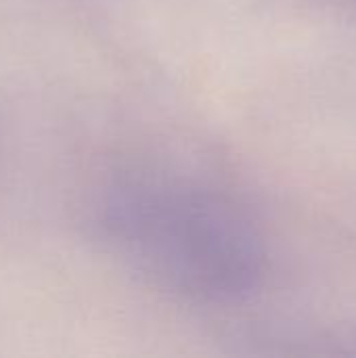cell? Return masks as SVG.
Here are the masks:
<instances>
[{"mask_svg": "<svg viewBox=\"0 0 356 358\" xmlns=\"http://www.w3.org/2000/svg\"><path fill=\"white\" fill-rule=\"evenodd\" d=\"M92 235L151 285L197 304H235L264 275L250 216L222 191L168 168H130L88 203Z\"/></svg>", "mask_w": 356, "mask_h": 358, "instance_id": "6da1fadb", "label": "cell"}]
</instances>
